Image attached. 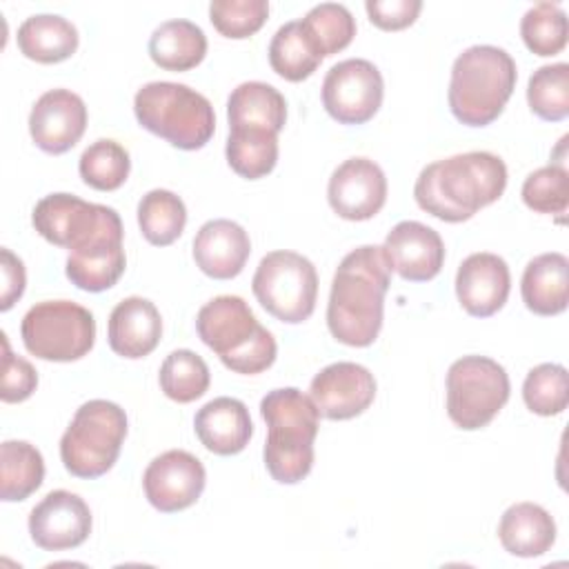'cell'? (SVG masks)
Returning a JSON list of instances; mask_svg holds the SVG:
<instances>
[{
	"instance_id": "obj_1",
	"label": "cell",
	"mask_w": 569,
	"mask_h": 569,
	"mask_svg": "<svg viewBox=\"0 0 569 569\" xmlns=\"http://www.w3.org/2000/svg\"><path fill=\"white\" fill-rule=\"evenodd\" d=\"M389 282L391 267L382 247L362 244L340 260L327 302V327L338 342L347 347L376 342Z\"/></svg>"
},
{
	"instance_id": "obj_2",
	"label": "cell",
	"mask_w": 569,
	"mask_h": 569,
	"mask_svg": "<svg viewBox=\"0 0 569 569\" xmlns=\"http://www.w3.org/2000/svg\"><path fill=\"white\" fill-rule=\"evenodd\" d=\"M507 187L502 158L467 151L427 164L413 187L418 207L445 222H462L496 202Z\"/></svg>"
},
{
	"instance_id": "obj_3",
	"label": "cell",
	"mask_w": 569,
	"mask_h": 569,
	"mask_svg": "<svg viewBox=\"0 0 569 569\" xmlns=\"http://www.w3.org/2000/svg\"><path fill=\"white\" fill-rule=\"evenodd\" d=\"M260 413L269 427L262 449L269 476L280 485H296L313 467V440L320 413L311 396L296 387L269 391L260 400Z\"/></svg>"
},
{
	"instance_id": "obj_4",
	"label": "cell",
	"mask_w": 569,
	"mask_h": 569,
	"mask_svg": "<svg viewBox=\"0 0 569 569\" xmlns=\"http://www.w3.org/2000/svg\"><path fill=\"white\" fill-rule=\"evenodd\" d=\"M518 80L513 58L493 44L465 49L451 67L449 109L467 127H487L505 109Z\"/></svg>"
},
{
	"instance_id": "obj_5",
	"label": "cell",
	"mask_w": 569,
	"mask_h": 569,
	"mask_svg": "<svg viewBox=\"0 0 569 569\" xmlns=\"http://www.w3.org/2000/svg\"><path fill=\"white\" fill-rule=\"evenodd\" d=\"M196 331L236 373H260L273 365L278 353L276 338L256 320L240 296H218L202 305L196 316Z\"/></svg>"
},
{
	"instance_id": "obj_6",
	"label": "cell",
	"mask_w": 569,
	"mask_h": 569,
	"mask_svg": "<svg viewBox=\"0 0 569 569\" xmlns=\"http://www.w3.org/2000/svg\"><path fill=\"white\" fill-rule=\"evenodd\" d=\"M133 113L142 129L182 151L202 149L216 131L211 102L180 82H147L133 98Z\"/></svg>"
},
{
	"instance_id": "obj_7",
	"label": "cell",
	"mask_w": 569,
	"mask_h": 569,
	"mask_svg": "<svg viewBox=\"0 0 569 569\" xmlns=\"http://www.w3.org/2000/svg\"><path fill=\"white\" fill-rule=\"evenodd\" d=\"M127 438V413L111 400L78 407L60 438V460L76 478H100L118 460Z\"/></svg>"
},
{
	"instance_id": "obj_8",
	"label": "cell",
	"mask_w": 569,
	"mask_h": 569,
	"mask_svg": "<svg viewBox=\"0 0 569 569\" xmlns=\"http://www.w3.org/2000/svg\"><path fill=\"white\" fill-rule=\"evenodd\" d=\"M20 336L31 356L49 362H73L93 349L96 320L78 302L42 300L24 313Z\"/></svg>"
},
{
	"instance_id": "obj_9",
	"label": "cell",
	"mask_w": 569,
	"mask_h": 569,
	"mask_svg": "<svg viewBox=\"0 0 569 569\" xmlns=\"http://www.w3.org/2000/svg\"><path fill=\"white\" fill-rule=\"evenodd\" d=\"M509 376L487 356H462L447 371V413L465 431L487 427L509 400Z\"/></svg>"
},
{
	"instance_id": "obj_10",
	"label": "cell",
	"mask_w": 569,
	"mask_h": 569,
	"mask_svg": "<svg viewBox=\"0 0 569 569\" xmlns=\"http://www.w3.org/2000/svg\"><path fill=\"white\" fill-rule=\"evenodd\" d=\"M251 289L267 313L280 322L298 325L316 309L318 273L309 258L280 249L260 260Z\"/></svg>"
},
{
	"instance_id": "obj_11",
	"label": "cell",
	"mask_w": 569,
	"mask_h": 569,
	"mask_svg": "<svg viewBox=\"0 0 569 569\" xmlns=\"http://www.w3.org/2000/svg\"><path fill=\"white\" fill-rule=\"evenodd\" d=\"M31 222L47 242L69 251H78L104 231L122 224L116 209L87 202L71 193H49L38 200Z\"/></svg>"
},
{
	"instance_id": "obj_12",
	"label": "cell",
	"mask_w": 569,
	"mask_h": 569,
	"mask_svg": "<svg viewBox=\"0 0 569 569\" xmlns=\"http://www.w3.org/2000/svg\"><path fill=\"white\" fill-rule=\"evenodd\" d=\"M382 96V73L365 58H347L333 64L322 80V104L340 124L369 122L378 113Z\"/></svg>"
},
{
	"instance_id": "obj_13",
	"label": "cell",
	"mask_w": 569,
	"mask_h": 569,
	"mask_svg": "<svg viewBox=\"0 0 569 569\" xmlns=\"http://www.w3.org/2000/svg\"><path fill=\"white\" fill-rule=\"evenodd\" d=\"M207 471L202 462L184 451L169 449L156 456L142 476L144 496L162 513H176L191 507L204 489Z\"/></svg>"
},
{
	"instance_id": "obj_14",
	"label": "cell",
	"mask_w": 569,
	"mask_h": 569,
	"mask_svg": "<svg viewBox=\"0 0 569 569\" xmlns=\"http://www.w3.org/2000/svg\"><path fill=\"white\" fill-rule=\"evenodd\" d=\"M309 396L322 418L351 420L373 402L376 378L358 362H333L313 376Z\"/></svg>"
},
{
	"instance_id": "obj_15",
	"label": "cell",
	"mask_w": 569,
	"mask_h": 569,
	"mask_svg": "<svg viewBox=\"0 0 569 569\" xmlns=\"http://www.w3.org/2000/svg\"><path fill=\"white\" fill-rule=\"evenodd\" d=\"M29 533L44 551L76 549L91 533L89 505L78 493L56 489L31 509Z\"/></svg>"
},
{
	"instance_id": "obj_16",
	"label": "cell",
	"mask_w": 569,
	"mask_h": 569,
	"mask_svg": "<svg viewBox=\"0 0 569 569\" xmlns=\"http://www.w3.org/2000/svg\"><path fill=\"white\" fill-rule=\"evenodd\" d=\"M329 207L345 220L373 218L387 200L385 171L369 158H349L336 167L327 187Z\"/></svg>"
},
{
	"instance_id": "obj_17",
	"label": "cell",
	"mask_w": 569,
	"mask_h": 569,
	"mask_svg": "<svg viewBox=\"0 0 569 569\" xmlns=\"http://www.w3.org/2000/svg\"><path fill=\"white\" fill-rule=\"evenodd\" d=\"M87 129L84 100L69 89L44 91L29 113V133L38 149L60 156L78 144Z\"/></svg>"
},
{
	"instance_id": "obj_18",
	"label": "cell",
	"mask_w": 569,
	"mask_h": 569,
	"mask_svg": "<svg viewBox=\"0 0 569 569\" xmlns=\"http://www.w3.org/2000/svg\"><path fill=\"white\" fill-rule=\"evenodd\" d=\"M385 256L391 271L409 282L436 278L445 262V242L440 233L418 220L398 222L385 238Z\"/></svg>"
},
{
	"instance_id": "obj_19",
	"label": "cell",
	"mask_w": 569,
	"mask_h": 569,
	"mask_svg": "<svg viewBox=\"0 0 569 569\" xmlns=\"http://www.w3.org/2000/svg\"><path fill=\"white\" fill-rule=\"evenodd\" d=\"M511 273L507 262L489 251L467 256L456 273V296L460 307L473 318H489L509 298Z\"/></svg>"
},
{
	"instance_id": "obj_20",
	"label": "cell",
	"mask_w": 569,
	"mask_h": 569,
	"mask_svg": "<svg viewBox=\"0 0 569 569\" xmlns=\"http://www.w3.org/2000/svg\"><path fill=\"white\" fill-rule=\"evenodd\" d=\"M251 253L249 233L233 220L216 218L204 222L193 238V260L213 280L236 278Z\"/></svg>"
},
{
	"instance_id": "obj_21",
	"label": "cell",
	"mask_w": 569,
	"mask_h": 569,
	"mask_svg": "<svg viewBox=\"0 0 569 569\" xmlns=\"http://www.w3.org/2000/svg\"><path fill=\"white\" fill-rule=\"evenodd\" d=\"M162 336V318L156 305L147 298L131 296L120 300L107 325V340L113 353L138 360L149 356Z\"/></svg>"
},
{
	"instance_id": "obj_22",
	"label": "cell",
	"mask_w": 569,
	"mask_h": 569,
	"mask_svg": "<svg viewBox=\"0 0 569 569\" xmlns=\"http://www.w3.org/2000/svg\"><path fill=\"white\" fill-rule=\"evenodd\" d=\"M122 224L104 231L100 238L89 242L78 251H69L67 278L82 291L100 293L111 289L127 267V256L122 249Z\"/></svg>"
},
{
	"instance_id": "obj_23",
	"label": "cell",
	"mask_w": 569,
	"mask_h": 569,
	"mask_svg": "<svg viewBox=\"0 0 569 569\" xmlns=\"http://www.w3.org/2000/svg\"><path fill=\"white\" fill-rule=\"evenodd\" d=\"M193 429L204 449L218 456H233L249 445L253 422L242 400L220 396L198 409Z\"/></svg>"
},
{
	"instance_id": "obj_24",
	"label": "cell",
	"mask_w": 569,
	"mask_h": 569,
	"mask_svg": "<svg viewBox=\"0 0 569 569\" xmlns=\"http://www.w3.org/2000/svg\"><path fill=\"white\" fill-rule=\"evenodd\" d=\"M522 302L536 316H558L569 302V260L565 253H540L525 267Z\"/></svg>"
},
{
	"instance_id": "obj_25",
	"label": "cell",
	"mask_w": 569,
	"mask_h": 569,
	"mask_svg": "<svg viewBox=\"0 0 569 569\" xmlns=\"http://www.w3.org/2000/svg\"><path fill=\"white\" fill-rule=\"evenodd\" d=\"M498 538L511 556L538 558L556 542V522L545 507L536 502H516L502 513Z\"/></svg>"
},
{
	"instance_id": "obj_26",
	"label": "cell",
	"mask_w": 569,
	"mask_h": 569,
	"mask_svg": "<svg viewBox=\"0 0 569 569\" xmlns=\"http://www.w3.org/2000/svg\"><path fill=\"white\" fill-rule=\"evenodd\" d=\"M18 49L29 60L40 64H56L76 53L78 29L62 16H29L18 27Z\"/></svg>"
},
{
	"instance_id": "obj_27",
	"label": "cell",
	"mask_w": 569,
	"mask_h": 569,
	"mask_svg": "<svg viewBox=\"0 0 569 569\" xmlns=\"http://www.w3.org/2000/svg\"><path fill=\"white\" fill-rule=\"evenodd\" d=\"M229 127H262L280 133L287 122L284 96L260 80L238 84L227 100Z\"/></svg>"
},
{
	"instance_id": "obj_28",
	"label": "cell",
	"mask_w": 569,
	"mask_h": 569,
	"mask_svg": "<svg viewBox=\"0 0 569 569\" xmlns=\"http://www.w3.org/2000/svg\"><path fill=\"white\" fill-rule=\"evenodd\" d=\"M151 60L167 71H189L207 56V36L191 20H167L149 38Z\"/></svg>"
},
{
	"instance_id": "obj_29",
	"label": "cell",
	"mask_w": 569,
	"mask_h": 569,
	"mask_svg": "<svg viewBox=\"0 0 569 569\" xmlns=\"http://www.w3.org/2000/svg\"><path fill=\"white\" fill-rule=\"evenodd\" d=\"M322 58L302 20L284 22L269 42V64L289 82L307 80L320 67Z\"/></svg>"
},
{
	"instance_id": "obj_30",
	"label": "cell",
	"mask_w": 569,
	"mask_h": 569,
	"mask_svg": "<svg viewBox=\"0 0 569 569\" xmlns=\"http://www.w3.org/2000/svg\"><path fill=\"white\" fill-rule=\"evenodd\" d=\"M224 156L240 178H264L278 162V133L262 127H229Z\"/></svg>"
},
{
	"instance_id": "obj_31",
	"label": "cell",
	"mask_w": 569,
	"mask_h": 569,
	"mask_svg": "<svg viewBox=\"0 0 569 569\" xmlns=\"http://www.w3.org/2000/svg\"><path fill=\"white\" fill-rule=\"evenodd\" d=\"M44 480L42 453L27 440L0 445V498L4 502L27 500Z\"/></svg>"
},
{
	"instance_id": "obj_32",
	"label": "cell",
	"mask_w": 569,
	"mask_h": 569,
	"mask_svg": "<svg viewBox=\"0 0 569 569\" xmlns=\"http://www.w3.org/2000/svg\"><path fill=\"white\" fill-rule=\"evenodd\" d=\"M138 224L147 242L167 247L176 242L187 224V207L169 189H151L138 202Z\"/></svg>"
},
{
	"instance_id": "obj_33",
	"label": "cell",
	"mask_w": 569,
	"mask_h": 569,
	"mask_svg": "<svg viewBox=\"0 0 569 569\" xmlns=\"http://www.w3.org/2000/svg\"><path fill=\"white\" fill-rule=\"evenodd\" d=\"M160 389L162 393L180 405L202 398L209 389L211 373L207 362L191 349L171 351L160 367Z\"/></svg>"
},
{
	"instance_id": "obj_34",
	"label": "cell",
	"mask_w": 569,
	"mask_h": 569,
	"mask_svg": "<svg viewBox=\"0 0 569 569\" xmlns=\"http://www.w3.org/2000/svg\"><path fill=\"white\" fill-rule=\"evenodd\" d=\"M78 171L84 184L96 191H116L124 184L131 171L129 151L109 138L91 142L78 162Z\"/></svg>"
},
{
	"instance_id": "obj_35",
	"label": "cell",
	"mask_w": 569,
	"mask_h": 569,
	"mask_svg": "<svg viewBox=\"0 0 569 569\" xmlns=\"http://www.w3.org/2000/svg\"><path fill=\"white\" fill-rule=\"evenodd\" d=\"M529 109L547 122H560L569 116V64H542L527 84Z\"/></svg>"
},
{
	"instance_id": "obj_36",
	"label": "cell",
	"mask_w": 569,
	"mask_h": 569,
	"mask_svg": "<svg viewBox=\"0 0 569 569\" xmlns=\"http://www.w3.org/2000/svg\"><path fill=\"white\" fill-rule=\"evenodd\" d=\"M525 47L536 56H556L567 47V16L553 2H538L520 20Z\"/></svg>"
},
{
	"instance_id": "obj_37",
	"label": "cell",
	"mask_w": 569,
	"mask_h": 569,
	"mask_svg": "<svg viewBox=\"0 0 569 569\" xmlns=\"http://www.w3.org/2000/svg\"><path fill=\"white\" fill-rule=\"evenodd\" d=\"M522 400L531 413L558 416L569 402V376L558 362L533 367L522 382Z\"/></svg>"
},
{
	"instance_id": "obj_38",
	"label": "cell",
	"mask_w": 569,
	"mask_h": 569,
	"mask_svg": "<svg viewBox=\"0 0 569 569\" xmlns=\"http://www.w3.org/2000/svg\"><path fill=\"white\" fill-rule=\"evenodd\" d=\"M520 193L531 211L556 216L558 222H565L569 207V173L565 164H547L531 171Z\"/></svg>"
},
{
	"instance_id": "obj_39",
	"label": "cell",
	"mask_w": 569,
	"mask_h": 569,
	"mask_svg": "<svg viewBox=\"0 0 569 569\" xmlns=\"http://www.w3.org/2000/svg\"><path fill=\"white\" fill-rule=\"evenodd\" d=\"M305 29L318 44L322 56H333L351 44L356 36V18L345 4L322 2L307 11L302 18Z\"/></svg>"
},
{
	"instance_id": "obj_40",
	"label": "cell",
	"mask_w": 569,
	"mask_h": 569,
	"mask_svg": "<svg viewBox=\"0 0 569 569\" xmlns=\"http://www.w3.org/2000/svg\"><path fill=\"white\" fill-rule=\"evenodd\" d=\"M267 16V0H213L209 4V20L216 31L233 40H242L260 31Z\"/></svg>"
},
{
	"instance_id": "obj_41",
	"label": "cell",
	"mask_w": 569,
	"mask_h": 569,
	"mask_svg": "<svg viewBox=\"0 0 569 569\" xmlns=\"http://www.w3.org/2000/svg\"><path fill=\"white\" fill-rule=\"evenodd\" d=\"M2 402H22L27 400L38 387V371L29 360L16 356L9 347L7 333L2 331Z\"/></svg>"
},
{
	"instance_id": "obj_42",
	"label": "cell",
	"mask_w": 569,
	"mask_h": 569,
	"mask_svg": "<svg viewBox=\"0 0 569 569\" xmlns=\"http://www.w3.org/2000/svg\"><path fill=\"white\" fill-rule=\"evenodd\" d=\"M367 16L371 24L382 31H400L416 22L422 2L420 0H367Z\"/></svg>"
},
{
	"instance_id": "obj_43",
	"label": "cell",
	"mask_w": 569,
	"mask_h": 569,
	"mask_svg": "<svg viewBox=\"0 0 569 569\" xmlns=\"http://www.w3.org/2000/svg\"><path fill=\"white\" fill-rule=\"evenodd\" d=\"M0 269H2V289H0V309L9 311L13 302H18L24 293L27 273L24 264L18 256H13L7 247L0 249Z\"/></svg>"
}]
</instances>
